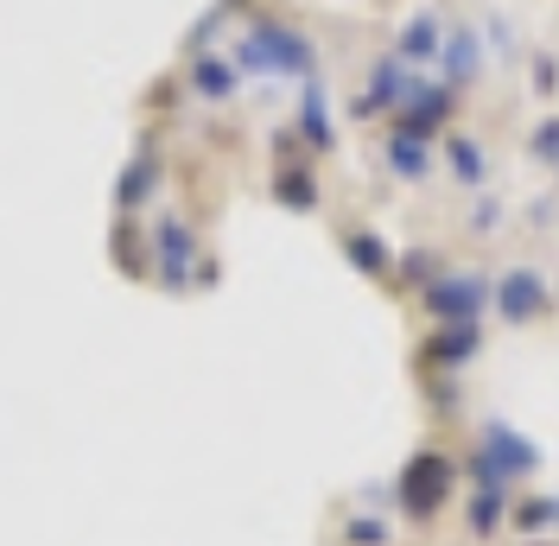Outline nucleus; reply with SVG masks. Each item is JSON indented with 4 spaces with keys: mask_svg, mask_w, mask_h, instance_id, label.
Masks as SVG:
<instances>
[{
    "mask_svg": "<svg viewBox=\"0 0 559 546\" xmlns=\"http://www.w3.org/2000/svg\"><path fill=\"white\" fill-rule=\"evenodd\" d=\"M457 458L452 451H439V444H419L414 458L401 464V477H394V509L407 514L414 527H432L439 514L452 509L457 496Z\"/></svg>",
    "mask_w": 559,
    "mask_h": 546,
    "instance_id": "obj_2",
    "label": "nucleus"
},
{
    "mask_svg": "<svg viewBox=\"0 0 559 546\" xmlns=\"http://www.w3.org/2000/svg\"><path fill=\"white\" fill-rule=\"evenodd\" d=\"M540 444L515 432L509 419H477V439L464 444V458H457V477L464 483H502V489H515V483H534L540 477Z\"/></svg>",
    "mask_w": 559,
    "mask_h": 546,
    "instance_id": "obj_1",
    "label": "nucleus"
},
{
    "mask_svg": "<svg viewBox=\"0 0 559 546\" xmlns=\"http://www.w3.org/2000/svg\"><path fill=\"white\" fill-rule=\"evenodd\" d=\"M477 349H484V324H439L432 337L419 343V363L457 376V369H471V356H477Z\"/></svg>",
    "mask_w": 559,
    "mask_h": 546,
    "instance_id": "obj_6",
    "label": "nucleus"
},
{
    "mask_svg": "<svg viewBox=\"0 0 559 546\" xmlns=\"http://www.w3.org/2000/svg\"><path fill=\"white\" fill-rule=\"evenodd\" d=\"M509 502H515V489H502V483H464V534L477 546L509 534Z\"/></svg>",
    "mask_w": 559,
    "mask_h": 546,
    "instance_id": "obj_5",
    "label": "nucleus"
},
{
    "mask_svg": "<svg viewBox=\"0 0 559 546\" xmlns=\"http://www.w3.org/2000/svg\"><path fill=\"white\" fill-rule=\"evenodd\" d=\"M439 45H445V38H439V26H432V13H419L414 26L401 33V51H407L414 64H426V58H439Z\"/></svg>",
    "mask_w": 559,
    "mask_h": 546,
    "instance_id": "obj_14",
    "label": "nucleus"
},
{
    "mask_svg": "<svg viewBox=\"0 0 559 546\" xmlns=\"http://www.w3.org/2000/svg\"><path fill=\"white\" fill-rule=\"evenodd\" d=\"M527 146H534V159H554V166H559V115H547V121L534 128V140H527Z\"/></svg>",
    "mask_w": 559,
    "mask_h": 546,
    "instance_id": "obj_17",
    "label": "nucleus"
},
{
    "mask_svg": "<svg viewBox=\"0 0 559 546\" xmlns=\"http://www.w3.org/2000/svg\"><path fill=\"white\" fill-rule=\"evenodd\" d=\"M489 293H496V286H489L484 273L445 268L432 286H426V293H419V306H426V318H432V324H484Z\"/></svg>",
    "mask_w": 559,
    "mask_h": 546,
    "instance_id": "obj_3",
    "label": "nucleus"
},
{
    "mask_svg": "<svg viewBox=\"0 0 559 546\" xmlns=\"http://www.w3.org/2000/svg\"><path fill=\"white\" fill-rule=\"evenodd\" d=\"M388 171H394V178H426V171H432V153H426V140H419V134H401V128H394V140H388Z\"/></svg>",
    "mask_w": 559,
    "mask_h": 546,
    "instance_id": "obj_11",
    "label": "nucleus"
},
{
    "mask_svg": "<svg viewBox=\"0 0 559 546\" xmlns=\"http://www.w3.org/2000/svg\"><path fill=\"white\" fill-rule=\"evenodd\" d=\"M445 115H452V83H419V76H407V90H401V134L426 140Z\"/></svg>",
    "mask_w": 559,
    "mask_h": 546,
    "instance_id": "obj_7",
    "label": "nucleus"
},
{
    "mask_svg": "<svg viewBox=\"0 0 559 546\" xmlns=\"http://www.w3.org/2000/svg\"><path fill=\"white\" fill-rule=\"evenodd\" d=\"M344 546H394V527L382 514H349L344 521Z\"/></svg>",
    "mask_w": 559,
    "mask_h": 546,
    "instance_id": "obj_15",
    "label": "nucleus"
},
{
    "mask_svg": "<svg viewBox=\"0 0 559 546\" xmlns=\"http://www.w3.org/2000/svg\"><path fill=\"white\" fill-rule=\"evenodd\" d=\"M439 64H445V83H471V76L484 70V45H477V33H452L445 45H439Z\"/></svg>",
    "mask_w": 559,
    "mask_h": 546,
    "instance_id": "obj_9",
    "label": "nucleus"
},
{
    "mask_svg": "<svg viewBox=\"0 0 559 546\" xmlns=\"http://www.w3.org/2000/svg\"><path fill=\"white\" fill-rule=\"evenodd\" d=\"M534 90H559V70L547 64V58H540V64H534Z\"/></svg>",
    "mask_w": 559,
    "mask_h": 546,
    "instance_id": "obj_18",
    "label": "nucleus"
},
{
    "mask_svg": "<svg viewBox=\"0 0 559 546\" xmlns=\"http://www.w3.org/2000/svg\"><path fill=\"white\" fill-rule=\"evenodd\" d=\"M439 273H445V268H439V254H432V248H407V254H401V268H394V280L426 293V286H432Z\"/></svg>",
    "mask_w": 559,
    "mask_h": 546,
    "instance_id": "obj_13",
    "label": "nucleus"
},
{
    "mask_svg": "<svg viewBox=\"0 0 559 546\" xmlns=\"http://www.w3.org/2000/svg\"><path fill=\"white\" fill-rule=\"evenodd\" d=\"M509 534H515V541H547V534H559V496L522 489V496L509 502Z\"/></svg>",
    "mask_w": 559,
    "mask_h": 546,
    "instance_id": "obj_8",
    "label": "nucleus"
},
{
    "mask_svg": "<svg viewBox=\"0 0 559 546\" xmlns=\"http://www.w3.org/2000/svg\"><path fill=\"white\" fill-rule=\"evenodd\" d=\"M280 198L293 210H318V178H306V171H280Z\"/></svg>",
    "mask_w": 559,
    "mask_h": 546,
    "instance_id": "obj_16",
    "label": "nucleus"
},
{
    "mask_svg": "<svg viewBox=\"0 0 559 546\" xmlns=\"http://www.w3.org/2000/svg\"><path fill=\"white\" fill-rule=\"evenodd\" d=\"M344 254L356 273H369V280H388L394 273V254L382 248V236H369V229H349L344 236Z\"/></svg>",
    "mask_w": 559,
    "mask_h": 546,
    "instance_id": "obj_10",
    "label": "nucleus"
},
{
    "mask_svg": "<svg viewBox=\"0 0 559 546\" xmlns=\"http://www.w3.org/2000/svg\"><path fill=\"white\" fill-rule=\"evenodd\" d=\"M489 311H502L509 324H540V318L554 311V293H547V280L527 268V261H515V268L496 280V293H489Z\"/></svg>",
    "mask_w": 559,
    "mask_h": 546,
    "instance_id": "obj_4",
    "label": "nucleus"
},
{
    "mask_svg": "<svg viewBox=\"0 0 559 546\" xmlns=\"http://www.w3.org/2000/svg\"><path fill=\"white\" fill-rule=\"evenodd\" d=\"M445 159H452V178H457V185H484V178H489L484 146H477L471 134H452V140H445Z\"/></svg>",
    "mask_w": 559,
    "mask_h": 546,
    "instance_id": "obj_12",
    "label": "nucleus"
}]
</instances>
